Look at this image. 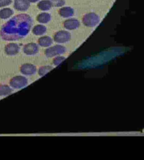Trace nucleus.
Listing matches in <instances>:
<instances>
[{"label": "nucleus", "mask_w": 144, "mask_h": 160, "mask_svg": "<svg viewBox=\"0 0 144 160\" xmlns=\"http://www.w3.org/2000/svg\"><path fill=\"white\" fill-rule=\"evenodd\" d=\"M63 26L67 30H74L80 27V22L76 18H70L64 22Z\"/></svg>", "instance_id": "obj_9"}, {"label": "nucleus", "mask_w": 144, "mask_h": 160, "mask_svg": "<svg viewBox=\"0 0 144 160\" xmlns=\"http://www.w3.org/2000/svg\"><path fill=\"white\" fill-rule=\"evenodd\" d=\"M20 71L23 74L30 76L35 74L37 68L35 66L31 63H25L21 66Z\"/></svg>", "instance_id": "obj_6"}, {"label": "nucleus", "mask_w": 144, "mask_h": 160, "mask_svg": "<svg viewBox=\"0 0 144 160\" xmlns=\"http://www.w3.org/2000/svg\"><path fill=\"white\" fill-rule=\"evenodd\" d=\"M53 42V39L49 36H42L38 40V44L42 47H49L52 45Z\"/></svg>", "instance_id": "obj_12"}, {"label": "nucleus", "mask_w": 144, "mask_h": 160, "mask_svg": "<svg viewBox=\"0 0 144 160\" xmlns=\"http://www.w3.org/2000/svg\"><path fill=\"white\" fill-rule=\"evenodd\" d=\"M47 28L44 25L38 24L35 26L33 28L32 32L34 35L36 36L43 35L46 32Z\"/></svg>", "instance_id": "obj_15"}, {"label": "nucleus", "mask_w": 144, "mask_h": 160, "mask_svg": "<svg viewBox=\"0 0 144 160\" xmlns=\"http://www.w3.org/2000/svg\"><path fill=\"white\" fill-rule=\"evenodd\" d=\"M33 23L32 18L30 15L18 14L3 25L0 31V36L6 41L23 39L30 32Z\"/></svg>", "instance_id": "obj_1"}, {"label": "nucleus", "mask_w": 144, "mask_h": 160, "mask_svg": "<svg viewBox=\"0 0 144 160\" xmlns=\"http://www.w3.org/2000/svg\"><path fill=\"white\" fill-rule=\"evenodd\" d=\"M39 51L38 45L34 42H30L24 45L23 52L24 53L28 56H33L37 53Z\"/></svg>", "instance_id": "obj_7"}, {"label": "nucleus", "mask_w": 144, "mask_h": 160, "mask_svg": "<svg viewBox=\"0 0 144 160\" xmlns=\"http://www.w3.org/2000/svg\"><path fill=\"white\" fill-rule=\"evenodd\" d=\"M53 67L51 66H43L39 68L38 74L41 77L44 76V75L46 74L49 71L53 70Z\"/></svg>", "instance_id": "obj_18"}, {"label": "nucleus", "mask_w": 144, "mask_h": 160, "mask_svg": "<svg viewBox=\"0 0 144 160\" xmlns=\"http://www.w3.org/2000/svg\"><path fill=\"white\" fill-rule=\"evenodd\" d=\"M29 1V2H30V3L31 2V3H35L36 2H37L38 1H39V0H28Z\"/></svg>", "instance_id": "obj_22"}, {"label": "nucleus", "mask_w": 144, "mask_h": 160, "mask_svg": "<svg viewBox=\"0 0 144 160\" xmlns=\"http://www.w3.org/2000/svg\"><path fill=\"white\" fill-rule=\"evenodd\" d=\"M10 86L15 89L22 88L27 86L28 80L23 76H16L10 80Z\"/></svg>", "instance_id": "obj_4"}, {"label": "nucleus", "mask_w": 144, "mask_h": 160, "mask_svg": "<svg viewBox=\"0 0 144 160\" xmlns=\"http://www.w3.org/2000/svg\"><path fill=\"white\" fill-rule=\"evenodd\" d=\"M14 14V12L10 8H4L0 10V18L2 19H6L10 17Z\"/></svg>", "instance_id": "obj_16"}, {"label": "nucleus", "mask_w": 144, "mask_h": 160, "mask_svg": "<svg viewBox=\"0 0 144 160\" xmlns=\"http://www.w3.org/2000/svg\"><path fill=\"white\" fill-rule=\"evenodd\" d=\"M71 39V33L64 30L58 31L53 35L54 41L60 44L66 43L67 42H69Z\"/></svg>", "instance_id": "obj_5"}, {"label": "nucleus", "mask_w": 144, "mask_h": 160, "mask_svg": "<svg viewBox=\"0 0 144 160\" xmlns=\"http://www.w3.org/2000/svg\"><path fill=\"white\" fill-rule=\"evenodd\" d=\"M51 3L52 7H61L64 6L65 3V0H49Z\"/></svg>", "instance_id": "obj_19"}, {"label": "nucleus", "mask_w": 144, "mask_h": 160, "mask_svg": "<svg viewBox=\"0 0 144 160\" xmlns=\"http://www.w3.org/2000/svg\"><path fill=\"white\" fill-rule=\"evenodd\" d=\"M51 19V16L49 13L42 12L38 14L37 17V20L39 23L42 24H46L49 23Z\"/></svg>", "instance_id": "obj_13"}, {"label": "nucleus", "mask_w": 144, "mask_h": 160, "mask_svg": "<svg viewBox=\"0 0 144 160\" xmlns=\"http://www.w3.org/2000/svg\"><path fill=\"white\" fill-rule=\"evenodd\" d=\"M58 13L63 18H69L74 15V9L71 7H63L59 9Z\"/></svg>", "instance_id": "obj_11"}, {"label": "nucleus", "mask_w": 144, "mask_h": 160, "mask_svg": "<svg viewBox=\"0 0 144 160\" xmlns=\"http://www.w3.org/2000/svg\"><path fill=\"white\" fill-rule=\"evenodd\" d=\"M82 22L86 27H94L100 22V17L95 12H89L83 16Z\"/></svg>", "instance_id": "obj_2"}, {"label": "nucleus", "mask_w": 144, "mask_h": 160, "mask_svg": "<svg viewBox=\"0 0 144 160\" xmlns=\"http://www.w3.org/2000/svg\"><path fill=\"white\" fill-rule=\"evenodd\" d=\"M30 2L28 0H14V7L18 11L24 12L29 9Z\"/></svg>", "instance_id": "obj_8"}, {"label": "nucleus", "mask_w": 144, "mask_h": 160, "mask_svg": "<svg viewBox=\"0 0 144 160\" xmlns=\"http://www.w3.org/2000/svg\"><path fill=\"white\" fill-rule=\"evenodd\" d=\"M12 92V89L9 86L5 84L0 85V96H4L10 95Z\"/></svg>", "instance_id": "obj_17"}, {"label": "nucleus", "mask_w": 144, "mask_h": 160, "mask_svg": "<svg viewBox=\"0 0 144 160\" xmlns=\"http://www.w3.org/2000/svg\"><path fill=\"white\" fill-rule=\"evenodd\" d=\"M38 9L42 11L49 10L52 8L51 3L49 0H42L37 4Z\"/></svg>", "instance_id": "obj_14"}, {"label": "nucleus", "mask_w": 144, "mask_h": 160, "mask_svg": "<svg viewBox=\"0 0 144 160\" xmlns=\"http://www.w3.org/2000/svg\"><path fill=\"white\" fill-rule=\"evenodd\" d=\"M20 47L16 43H9L5 48V53L8 56H15L19 52Z\"/></svg>", "instance_id": "obj_10"}, {"label": "nucleus", "mask_w": 144, "mask_h": 160, "mask_svg": "<svg viewBox=\"0 0 144 160\" xmlns=\"http://www.w3.org/2000/svg\"><path fill=\"white\" fill-rule=\"evenodd\" d=\"M65 52L66 48L65 47L61 45H56L47 48L44 52V54L48 58H51L64 53Z\"/></svg>", "instance_id": "obj_3"}, {"label": "nucleus", "mask_w": 144, "mask_h": 160, "mask_svg": "<svg viewBox=\"0 0 144 160\" xmlns=\"http://www.w3.org/2000/svg\"><path fill=\"white\" fill-rule=\"evenodd\" d=\"M12 3V0H0V8L8 6Z\"/></svg>", "instance_id": "obj_21"}, {"label": "nucleus", "mask_w": 144, "mask_h": 160, "mask_svg": "<svg viewBox=\"0 0 144 160\" xmlns=\"http://www.w3.org/2000/svg\"><path fill=\"white\" fill-rule=\"evenodd\" d=\"M65 57L63 56H57L53 59V63L55 66H58L64 62L65 60Z\"/></svg>", "instance_id": "obj_20"}]
</instances>
